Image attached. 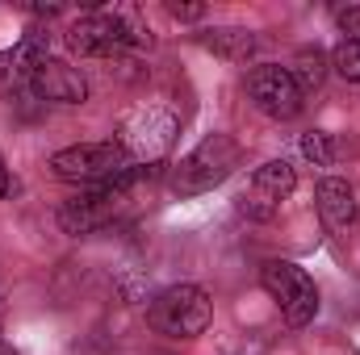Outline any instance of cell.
<instances>
[{
  "label": "cell",
  "instance_id": "6da1fadb",
  "mask_svg": "<svg viewBox=\"0 0 360 355\" xmlns=\"http://www.w3.org/2000/svg\"><path fill=\"white\" fill-rule=\"evenodd\" d=\"M235 168H239V142L231 134H210L201 147H193L180 159V168L172 172V192H180V196L210 192L214 184H222Z\"/></svg>",
  "mask_w": 360,
  "mask_h": 355
},
{
  "label": "cell",
  "instance_id": "7a4b0ae2",
  "mask_svg": "<svg viewBox=\"0 0 360 355\" xmlns=\"http://www.w3.org/2000/svg\"><path fill=\"white\" fill-rule=\"evenodd\" d=\"M147 318L168 339H197L210 326V318H214V301L197 284H176V288H168V293L155 297V305H151Z\"/></svg>",
  "mask_w": 360,
  "mask_h": 355
},
{
  "label": "cell",
  "instance_id": "3957f363",
  "mask_svg": "<svg viewBox=\"0 0 360 355\" xmlns=\"http://www.w3.org/2000/svg\"><path fill=\"white\" fill-rule=\"evenodd\" d=\"M130 155L117 147V142H84V147H68V151H55L51 155V172L59 180H72V184H109V180H122L130 172Z\"/></svg>",
  "mask_w": 360,
  "mask_h": 355
},
{
  "label": "cell",
  "instance_id": "277c9868",
  "mask_svg": "<svg viewBox=\"0 0 360 355\" xmlns=\"http://www.w3.org/2000/svg\"><path fill=\"white\" fill-rule=\"evenodd\" d=\"M147 34L126 17V13H109V8H101V13H84L72 29H68V46L76 51V55H122L126 46H139Z\"/></svg>",
  "mask_w": 360,
  "mask_h": 355
},
{
  "label": "cell",
  "instance_id": "5b68a950",
  "mask_svg": "<svg viewBox=\"0 0 360 355\" xmlns=\"http://www.w3.org/2000/svg\"><path fill=\"white\" fill-rule=\"evenodd\" d=\"M172 142H176V117L155 105L134 109L117 130V147L130 155V163H155L168 155Z\"/></svg>",
  "mask_w": 360,
  "mask_h": 355
},
{
  "label": "cell",
  "instance_id": "8992f818",
  "mask_svg": "<svg viewBox=\"0 0 360 355\" xmlns=\"http://www.w3.org/2000/svg\"><path fill=\"white\" fill-rule=\"evenodd\" d=\"M260 280H264L269 297L281 305V314H285L289 326H306V322H314V314H319V288H314V280H310L297 264L272 260V264H264Z\"/></svg>",
  "mask_w": 360,
  "mask_h": 355
},
{
  "label": "cell",
  "instance_id": "52a82bcc",
  "mask_svg": "<svg viewBox=\"0 0 360 355\" xmlns=\"http://www.w3.org/2000/svg\"><path fill=\"white\" fill-rule=\"evenodd\" d=\"M139 176H143V168H130L122 180H109V184H96L89 192H80L76 201H68V205L59 209V226H63L68 234H89L96 226H105V222L117 213V205L126 201V188Z\"/></svg>",
  "mask_w": 360,
  "mask_h": 355
},
{
  "label": "cell",
  "instance_id": "ba28073f",
  "mask_svg": "<svg viewBox=\"0 0 360 355\" xmlns=\"http://www.w3.org/2000/svg\"><path fill=\"white\" fill-rule=\"evenodd\" d=\"M248 96L256 100L260 113H269L276 121H289V117H297V109H302V88H297V80L289 76V67H281V63L256 67V72L248 76Z\"/></svg>",
  "mask_w": 360,
  "mask_h": 355
},
{
  "label": "cell",
  "instance_id": "9c48e42d",
  "mask_svg": "<svg viewBox=\"0 0 360 355\" xmlns=\"http://www.w3.org/2000/svg\"><path fill=\"white\" fill-rule=\"evenodd\" d=\"M293 184H297V176H293V168L285 163V159H269L264 168H256V176H252V188L243 192V213L248 217H272L276 209H281V201L293 192Z\"/></svg>",
  "mask_w": 360,
  "mask_h": 355
},
{
  "label": "cell",
  "instance_id": "30bf717a",
  "mask_svg": "<svg viewBox=\"0 0 360 355\" xmlns=\"http://www.w3.org/2000/svg\"><path fill=\"white\" fill-rule=\"evenodd\" d=\"M42 63H46V34H30V38H21L13 51L0 55V92L34 88V76H38Z\"/></svg>",
  "mask_w": 360,
  "mask_h": 355
},
{
  "label": "cell",
  "instance_id": "8fae6325",
  "mask_svg": "<svg viewBox=\"0 0 360 355\" xmlns=\"http://www.w3.org/2000/svg\"><path fill=\"white\" fill-rule=\"evenodd\" d=\"M34 92L42 96V100H59V105H80V100H89V80L76 72V67H68V63H55V59H46L42 67H38V76H34Z\"/></svg>",
  "mask_w": 360,
  "mask_h": 355
},
{
  "label": "cell",
  "instance_id": "7c38bea8",
  "mask_svg": "<svg viewBox=\"0 0 360 355\" xmlns=\"http://www.w3.org/2000/svg\"><path fill=\"white\" fill-rule=\"evenodd\" d=\"M314 201H319V217H323L327 230H335V234L352 230V222H356V192H352L348 180L327 176L323 184H319Z\"/></svg>",
  "mask_w": 360,
  "mask_h": 355
},
{
  "label": "cell",
  "instance_id": "4fadbf2b",
  "mask_svg": "<svg viewBox=\"0 0 360 355\" xmlns=\"http://www.w3.org/2000/svg\"><path fill=\"white\" fill-rule=\"evenodd\" d=\"M205 46H210L214 55H222V59L243 63V59L256 51V34H248V29H210V34H205Z\"/></svg>",
  "mask_w": 360,
  "mask_h": 355
},
{
  "label": "cell",
  "instance_id": "5bb4252c",
  "mask_svg": "<svg viewBox=\"0 0 360 355\" xmlns=\"http://www.w3.org/2000/svg\"><path fill=\"white\" fill-rule=\"evenodd\" d=\"M289 76L297 80L302 96L310 88H319V84H323V55H319V51H302V55H297V67H289Z\"/></svg>",
  "mask_w": 360,
  "mask_h": 355
},
{
  "label": "cell",
  "instance_id": "9a60e30c",
  "mask_svg": "<svg viewBox=\"0 0 360 355\" xmlns=\"http://www.w3.org/2000/svg\"><path fill=\"white\" fill-rule=\"evenodd\" d=\"M302 155H306L314 168H331V163H335V142H331V134H323V130L302 134Z\"/></svg>",
  "mask_w": 360,
  "mask_h": 355
},
{
  "label": "cell",
  "instance_id": "2e32d148",
  "mask_svg": "<svg viewBox=\"0 0 360 355\" xmlns=\"http://www.w3.org/2000/svg\"><path fill=\"white\" fill-rule=\"evenodd\" d=\"M331 63H335V72H340L344 80L360 84V38H348V42H340Z\"/></svg>",
  "mask_w": 360,
  "mask_h": 355
},
{
  "label": "cell",
  "instance_id": "e0dca14e",
  "mask_svg": "<svg viewBox=\"0 0 360 355\" xmlns=\"http://www.w3.org/2000/svg\"><path fill=\"white\" fill-rule=\"evenodd\" d=\"M168 13L180 21H193V17H201V4H168Z\"/></svg>",
  "mask_w": 360,
  "mask_h": 355
},
{
  "label": "cell",
  "instance_id": "ac0fdd59",
  "mask_svg": "<svg viewBox=\"0 0 360 355\" xmlns=\"http://www.w3.org/2000/svg\"><path fill=\"white\" fill-rule=\"evenodd\" d=\"M13 188H17V184H13V176H8L4 159H0V201H4V196H13Z\"/></svg>",
  "mask_w": 360,
  "mask_h": 355
},
{
  "label": "cell",
  "instance_id": "d6986e66",
  "mask_svg": "<svg viewBox=\"0 0 360 355\" xmlns=\"http://www.w3.org/2000/svg\"><path fill=\"white\" fill-rule=\"evenodd\" d=\"M0 355H17V351H13V347H4V343H0Z\"/></svg>",
  "mask_w": 360,
  "mask_h": 355
}]
</instances>
